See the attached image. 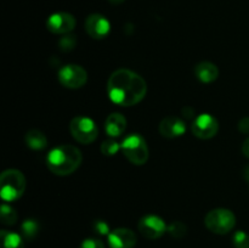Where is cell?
<instances>
[{
  "instance_id": "1",
  "label": "cell",
  "mask_w": 249,
  "mask_h": 248,
  "mask_svg": "<svg viewBox=\"0 0 249 248\" xmlns=\"http://www.w3.org/2000/svg\"><path fill=\"white\" fill-rule=\"evenodd\" d=\"M107 92L112 102L119 106L130 107L142 101L147 92V84L134 71L121 68L109 75Z\"/></svg>"
},
{
  "instance_id": "2",
  "label": "cell",
  "mask_w": 249,
  "mask_h": 248,
  "mask_svg": "<svg viewBox=\"0 0 249 248\" xmlns=\"http://www.w3.org/2000/svg\"><path fill=\"white\" fill-rule=\"evenodd\" d=\"M83 162L79 148L73 145H60L50 150L46 156V165L55 175L66 177L74 173Z\"/></svg>"
},
{
  "instance_id": "3",
  "label": "cell",
  "mask_w": 249,
  "mask_h": 248,
  "mask_svg": "<svg viewBox=\"0 0 249 248\" xmlns=\"http://www.w3.org/2000/svg\"><path fill=\"white\" fill-rule=\"evenodd\" d=\"M26 191V177L21 170L7 169L0 175V195L5 202H15Z\"/></svg>"
},
{
  "instance_id": "4",
  "label": "cell",
  "mask_w": 249,
  "mask_h": 248,
  "mask_svg": "<svg viewBox=\"0 0 249 248\" xmlns=\"http://www.w3.org/2000/svg\"><path fill=\"white\" fill-rule=\"evenodd\" d=\"M122 152L126 159L135 165H142L148 159V146L140 134H130L123 140Z\"/></svg>"
},
{
  "instance_id": "5",
  "label": "cell",
  "mask_w": 249,
  "mask_h": 248,
  "mask_svg": "<svg viewBox=\"0 0 249 248\" xmlns=\"http://www.w3.org/2000/svg\"><path fill=\"white\" fill-rule=\"evenodd\" d=\"M204 224L209 231L218 235L230 232L236 225V216L230 209L216 208L208 212L204 218Z\"/></svg>"
},
{
  "instance_id": "6",
  "label": "cell",
  "mask_w": 249,
  "mask_h": 248,
  "mask_svg": "<svg viewBox=\"0 0 249 248\" xmlns=\"http://www.w3.org/2000/svg\"><path fill=\"white\" fill-rule=\"evenodd\" d=\"M70 130L75 141L89 145L94 142L99 135V128L91 118L85 116H77L71 121Z\"/></svg>"
},
{
  "instance_id": "7",
  "label": "cell",
  "mask_w": 249,
  "mask_h": 248,
  "mask_svg": "<svg viewBox=\"0 0 249 248\" xmlns=\"http://www.w3.org/2000/svg\"><path fill=\"white\" fill-rule=\"evenodd\" d=\"M58 82L68 89H79L88 82V72L79 65H66L57 73Z\"/></svg>"
},
{
  "instance_id": "8",
  "label": "cell",
  "mask_w": 249,
  "mask_h": 248,
  "mask_svg": "<svg viewBox=\"0 0 249 248\" xmlns=\"http://www.w3.org/2000/svg\"><path fill=\"white\" fill-rule=\"evenodd\" d=\"M139 231L141 235L145 236L148 240H157L164 235L168 230V225L160 216L155 214H148L142 216L138 224Z\"/></svg>"
},
{
  "instance_id": "9",
  "label": "cell",
  "mask_w": 249,
  "mask_h": 248,
  "mask_svg": "<svg viewBox=\"0 0 249 248\" xmlns=\"http://www.w3.org/2000/svg\"><path fill=\"white\" fill-rule=\"evenodd\" d=\"M219 123L215 117L209 113H202L195 118L192 123V133L196 138L208 140L218 134Z\"/></svg>"
},
{
  "instance_id": "10",
  "label": "cell",
  "mask_w": 249,
  "mask_h": 248,
  "mask_svg": "<svg viewBox=\"0 0 249 248\" xmlns=\"http://www.w3.org/2000/svg\"><path fill=\"white\" fill-rule=\"evenodd\" d=\"M74 27L75 18L68 12H55L46 19V28L53 34H68Z\"/></svg>"
},
{
  "instance_id": "11",
  "label": "cell",
  "mask_w": 249,
  "mask_h": 248,
  "mask_svg": "<svg viewBox=\"0 0 249 248\" xmlns=\"http://www.w3.org/2000/svg\"><path fill=\"white\" fill-rule=\"evenodd\" d=\"M85 31L92 39L101 40L109 34L111 23L101 14H91L85 19Z\"/></svg>"
},
{
  "instance_id": "12",
  "label": "cell",
  "mask_w": 249,
  "mask_h": 248,
  "mask_svg": "<svg viewBox=\"0 0 249 248\" xmlns=\"http://www.w3.org/2000/svg\"><path fill=\"white\" fill-rule=\"evenodd\" d=\"M111 248H134L136 245V235L133 230L126 228L114 229L107 236Z\"/></svg>"
},
{
  "instance_id": "13",
  "label": "cell",
  "mask_w": 249,
  "mask_h": 248,
  "mask_svg": "<svg viewBox=\"0 0 249 248\" xmlns=\"http://www.w3.org/2000/svg\"><path fill=\"white\" fill-rule=\"evenodd\" d=\"M160 135L167 139H175L184 135L186 131V124L182 119L175 116H168L160 123Z\"/></svg>"
},
{
  "instance_id": "14",
  "label": "cell",
  "mask_w": 249,
  "mask_h": 248,
  "mask_svg": "<svg viewBox=\"0 0 249 248\" xmlns=\"http://www.w3.org/2000/svg\"><path fill=\"white\" fill-rule=\"evenodd\" d=\"M195 75L199 82L209 84V83H213L214 80L218 79L219 70L214 63L203 61L195 67Z\"/></svg>"
},
{
  "instance_id": "15",
  "label": "cell",
  "mask_w": 249,
  "mask_h": 248,
  "mask_svg": "<svg viewBox=\"0 0 249 248\" xmlns=\"http://www.w3.org/2000/svg\"><path fill=\"white\" fill-rule=\"evenodd\" d=\"M126 118L121 113H111L105 123V130L111 138H118L125 131Z\"/></svg>"
},
{
  "instance_id": "16",
  "label": "cell",
  "mask_w": 249,
  "mask_h": 248,
  "mask_svg": "<svg viewBox=\"0 0 249 248\" xmlns=\"http://www.w3.org/2000/svg\"><path fill=\"white\" fill-rule=\"evenodd\" d=\"M24 141H26L27 146L34 151H41L48 146V139H46L45 134L38 129H32V130L27 131Z\"/></svg>"
},
{
  "instance_id": "17",
  "label": "cell",
  "mask_w": 249,
  "mask_h": 248,
  "mask_svg": "<svg viewBox=\"0 0 249 248\" xmlns=\"http://www.w3.org/2000/svg\"><path fill=\"white\" fill-rule=\"evenodd\" d=\"M0 242L1 248H24L23 238L18 233L12 231L1 230L0 231Z\"/></svg>"
},
{
  "instance_id": "18",
  "label": "cell",
  "mask_w": 249,
  "mask_h": 248,
  "mask_svg": "<svg viewBox=\"0 0 249 248\" xmlns=\"http://www.w3.org/2000/svg\"><path fill=\"white\" fill-rule=\"evenodd\" d=\"M40 230V225L36 220L34 219H27L22 223L21 225V232L26 240H33L36 237Z\"/></svg>"
},
{
  "instance_id": "19",
  "label": "cell",
  "mask_w": 249,
  "mask_h": 248,
  "mask_svg": "<svg viewBox=\"0 0 249 248\" xmlns=\"http://www.w3.org/2000/svg\"><path fill=\"white\" fill-rule=\"evenodd\" d=\"M0 218L5 225H14L17 221V213L11 206H9L7 203H2L1 208H0Z\"/></svg>"
},
{
  "instance_id": "20",
  "label": "cell",
  "mask_w": 249,
  "mask_h": 248,
  "mask_svg": "<svg viewBox=\"0 0 249 248\" xmlns=\"http://www.w3.org/2000/svg\"><path fill=\"white\" fill-rule=\"evenodd\" d=\"M168 232L174 238H182L187 232V228L181 221H173L168 225Z\"/></svg>"
},
{
  "instance_id": "21",
  "label": "cell",
  "mask_w": 249,
  "mask_h": 248,
  "mask_svg": "<svg viewBox=\"0 0 249 248\" xmlns=\"http://www.w3.org/2000/svg\"><path fill=\"white\" fill-rule=\"evenodd\" d=\"M119 150H122V145H119L113 139H109L101 143V152L105 156H114Z\"/></svg>"
},
{
  "instance_id": "22",
  "label": "cell",
  "mask_w": 249,
  "mask_h": 248,
  "mask_svg": "<svg viewBox=\"0 0 249 248\" xmlns=\"http://www.w3.org/2000/svg\"><path fill=\"white\" fill-rule=\"evenodd\" d=\"M232 243L235 248H249V235L242 230H238L233 233Z\"/></svg>"
},
{
  "instance_id": "23",
  "label": "cell",
  "mask_w": 249,
  "mask_h": 248,
  "mask_svg": "<svg viewBox=\"0 0 249 248\" xmlns=\"http://www.w3.org/2000/svg\"><path fill=\"white\" fill-rule=\"evenodd\" d=\"M75 43H77V40H75L74 35H72V34H65V36H62V38L60 39V41H58V45H60V49L62 51H65V53H67V51H71L73 48H74Z\"/></svg>"
},
{
  "instance_id": "24",
  "label": "cell",
  "mask_w": 249,
  "mask_h": 248,
  "mask_svg": "<svg viewBox=\"0 0 249 248\" xmlns=\"http://www.w3.org/2000/svg\"><path fill=\"white\" fill-rule=\"evenodd\" d=\"M94 231L101 236H108L109 235V226L106 221L104 220H95L94 221Z\"/></svg>"
},
{
  "instance_id": "25",
  "label": "cell",
  "mask_w": 249,
  "mask_h": 248,
  "mask_svg": "<svg viewBox=\"0 0 249 248\" xmlns=\"http://www.w3.org/2000/svg\"><path fill=\"white\" fill-rule=\"evenodd\" d=\"M79 248H105V245L99 238H87L83 241Z\"/></svg>"
},
{
  "instance_id": "26",
  "label": "cell",
  "mask_w": 249,
  "mask_h": 248,
  "mask_svg": "<svg viewBox=\"0 0 249 248\" xmlns=\"http://www.w3.org/2000/svg\"><path fill=\"white\" fill-rule=\"evenodd\" d=\"M238 130L242 134H249V117H245L238 123Z\"/></svg>"
},
{
  "instance_id": "27",
  "label": "cell",
  "mask_w": 249,
  "mask_h": 248,
  "mask_svg": "<svg viewBox=\"0 0 249 248\" xmlns=\"http://www.w3.org/2000/svg\"><path fill=\"white\" fill-rule=\"evenodd\" d=\"M242 152H243V155L246 156V157L249 158V138L246 139L245 142H243V145H242Z\"/></svg>"
},
{
  "instance_id": "28",
  "label": "cell",
  "mask_w": 249,
  "mask_h": 248,
  "mask_svg": "<svg viewBox=\"0 0 249 248\" xmlns=\"http://www.w3.org/2000/svg\"><path fill=\"white\" fill-rule=\"evenodd\" d=\"M243 177H245L246 182H247L248 186H249V165H247V167L245 168V172H243Z\"/></svg>"
},
{
  "instance_id": "29",
  "label": "cell",
  "mask_w": 249,
  "mask_h": 248,
  "mask_svg": "<svg viewBox=\"0 0 249 248\" xmlns=\"http://www.w3.org/2000/svg\"><path fill=\"white\" fill-rule=\"evenodd\" d=\"M108 1L111 2V4L117 5V4H122V2H124V1H125V0H108Z\"/></svg>"
}]
</instances>
